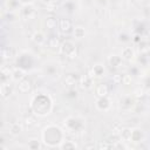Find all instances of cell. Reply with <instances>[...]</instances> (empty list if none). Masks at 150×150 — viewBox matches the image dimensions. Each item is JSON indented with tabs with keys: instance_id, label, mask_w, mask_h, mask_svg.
I'll return each instance as SVG.
<instances>
[{
	"instance_id": "2e32d148",
	"label": "cell",
	"mask_w": 150,
	"mask_h": 150,
	"mask_svg": "<svg viewBox=\"0 0 150 150\" xmlns=\"http://www.w3.org/2000/svg\"><path fill=\"white\" fill-rule=\"evenodd\" d=\"M143 139V132L139 129H132L131 130V142L139 143Z\"/></svg>"
},
{
	"instance_id": "836d02e7",
	"label": "cell",
	"mask_w": 150,
	"mask_h": 150,
	"mask_svg": "<svg viewBox=\"0 0 150 150\" xmlns=\"http://www.w3.org/2000/svg\"><path fill=\"white\" fill-rule=\"evenodd\" d=\"M105 142H107V143H100V144H98V148H100V149H109V148H112V145H111L108 141H105Z\"/></svg>"
},
{
	"instance_id": "9a60e30c",
	"label": "cell",
	"mask_w": 150,
	"mask_h": 150,
	"mask_svg": "<svg viewBox=\"0 0 150 150\" xmlns=\"http://www.w3.org/2000/svg\"><path fill=\"white\" fill-rule=\"evenodd\" d=\"M63 83H64V86H66L68 89L74 88V86L76 84V76H74L73 74H68V75L64 77Z\"/></svg>"
},
{
	"instance_id": "ba28073f",
	"label": "cell",
	"mask_w": 150,
	"mask_h": 150,
	"mask_svg": "<svg viewBox=\"0 0 150 150\" xmlns=\"http://www.w3.org/2000/svg\"><path fill=\"white\" fill-rule=\"evenodd\" d=\"M12 77H13L14 81L20 82L21 80H23V79L26 77V71H25V69L21 68V67L14 68V69H13V73H12Z\"/></svg>"
},
{
	"instance_id": "7a4b0ae2",
	"label": "cell",
	"mask_w": 150,
	"mask_h": 150,
	"mask_svg": "<svg viewBox=\"0 0 150 150\" xmlns=\"http://www.w3.org/2000/svg\"><path fill=\"white\" fill-rule=\"evenodd\" d=\"M42 139L49 146L60 145L63 142V131L56 125H48L42 131Z\"/></svg>"
},
{
	"instance_id": "4dcf8cb0",
	"label": "cell",
	"mask_w": 150,
	"mask_h": 150,
	"mask_svg": "<svg viewBox=\"0 0 150 150\" xmlns=\"http://www.w3.org/2000/svg\"><path fill=\"white\" fill-rule=\"evenodd\" d=\"M131 81H132L131 75H129V74H124V75H122V83H123V84H125V86L131 84Z\"/></svg>"
},
{
	"instance_id": "484cf974",
	"label": "cell",
	"mask_w": 150,
	"mask_h": 150,
	"mask_svg": "<svg viewBox=\"0 0 150 150\" xmlns=\"http://www.w3.org/2000/svg\"><path fill=\"white\" fill-rule=\"evenodd\" d=\"M47 43H48V46H49L50 48H57V47H59V40H57V38H55V36H50V38L47 40Z\"/></svg>"
},
{
	"instance_id": "ffe728a7",
	"label": "cell",
	"mask_w": 150,
	"mask_h": 150,
	"mask_svg": "<svg viewBox=\"0 0 150 150\" xmlns=\"http://www.w3.org/2000/svg\"><path fill=\"white\" fill-rule=\"evenodd\" d=\"M121 139L124 142H131V129L129 128H123L121 132Z\"/></svg>"
},
{
	"instance_id": "5bb4252c",
	"label": "cell",
	"mask_w": 150,
	"mask_h": 150,
	"mask_svg": "<svg viewBox=\"0 0 150 150\" xmlns=\"http://www.w3.org/2000/svg\"><path fill=\"white\" fill-rule=\"evenodd\" d=\"M12 73H13V70H12L8 66L4 64V66L1 67V81H2V82H6V81L12 76Z\"/></svg>"
},
{
	"instance_id": "4316f807",
	"label": "cell",
	"mask_w": 150,
	"mask_h": 150,
	"mask_svg": "<svg viewBox=\"0 0 150 150\" xmlns=\"http://www.w3.org/2000/svg\"><path fill=\"white\" fill-rule=\"evenodd\" d=\"M23 124H25L26 127H32V125H34V124H35V117L32 116V115L26 116L25 120H23Z\"/></svg>"
},
{
	"instance_id": "e0dca14e",
	"label": "cell",
	"mask_w": 150,
	"mask_h": 150,
	"mask_svg": "<svg viewBox=\"0 0 150 150\" xmlns=\"http://www.w3.org/2000/svg\"><path fill=\"white\" fill-rule=\"evenodd\" d=\"M108 62H109V64L111 67L118 68L121 66V63H122V57L118 56V55H110L109 59H108Z\"/></svg>"
},
{
	"instance_id": "83f0119b",
	"label": "cell",
	"mask_w": 150,
	"mask_h": 150,
	"mask_svg": "<svg viewBox=\"0 0 150 150\" xmlns=\"http://www.w3.org/2000/svg\"><path fill=\"white\" fill-rule=\"evenodd\" d=\"M28 148L29 149H41V148H43V145H41L38 139H30L28 142Z\"/></svg>"
},
{
	"instance_id": "f1b7e54d",
	"label": "cell",
	"mask_w": 150,
	"mask_h": 150,
	"mask_svg": "<svg viewBox=\"0 0 150 150\" xmlns=\"http://www.w3.org/2000/svg\"><path fill=\"white\" fill-rule=\"evenodd\" d=\"M84 34H86V32H84V29L82 27H75V29H74V36L75 38L82 39L84 36Z\"/></svg>"
},
{
	"instance_id": "8d00e7d4",
	"label": "cell",
	"mask_w": 150,
	"mask_h": 150,
	"mask_svg": "<svg viewBox=\"0 0 150 150\" xmlns=\"http://www.w3.org/2000/svg\"><path fill=\"white\" fill-rule=\"evenodd\" d=\"M149 54H150V46H149Z\"/></svg>"
},
{
	"instance_id": "d590c367",
	"label": "cell",
	"mask_w": 150,
	"mask_h": 150,
	"mask_svg": "<svg viewBox=\"0 0 150 150\" xmlns=\"http://www.w3.org/2000/svg\"><path fill=\"white\" fill-rule=\"evenodd\" d=\"M145 87L150 88V77H148V79H146V81H145Z\"/></svg>"
},
{
	"instance_id": "277c9868",
	"label": "cell",
	"mask_w": 150,
	"mask_h": 150,
	"mask_svg": "<svg viewBox=\"0 0 150 150\" xmlns=\"http://www.w3.org/2000/svg\"><path fill=\"white\" fill-rule=\"evenodd\" d=\"M59 48H60V53L63 54L69 60H74L77 56V53H79L77 48L71 41H63Z\"/></svg>"
},
{
	"instance_id": "cb8c5ba5",
	"label": "cell",
	"mask_w": 150,
	"mask_h": 150,
	"mask_svg": "<svg viewBox=\"0 0 150 150\" xmlns=\"http://www.w3.org/2000/svg\"><path fill=\"white\" fill-rule=\"evenodd\" d=\"M59 146L61 149H75L77 145L74 142H71V141H63Z\"/></svg>"
},
{
	"instance_id": "30bf717a",
	"label": "cell",
	"mask_w": 150,
	"mask_h": 150,
	"mask_svg": "<svg viewBox=\"0 0 150 150\" xmlns=\"http://www.w3.org/2000/svg\"><path fill=\"white\" fill-rule=\"evenodd\" d=\"M71 21L69 19H61L60 22H59V27H60V30L62 33H69L70 29H71Z\"/></svg>"
},
{
	"instance_id": "44dd1931",
	"label": "cell",
	"mask_w": 150,
	"mask_h": 150,
	"mask_svg": "<svg viewBox=\"0 0 150 150\" xmlns=\"http://www.w3.org/2000/svg\"><path fill=\"white\" fill-rule=\"evenodd\" d=\"M1 54H2V60L6 61V60H8V59H11L13 56L14 50L11 47H4L2 50H1Z\"/></svg>"
},
{
	"instance_id": "9c48e42d",
	"label": "cell",
	"mask_w": 150,
	"mask_h": 150,
	"mask_svg": "<svg viewBox=\"0 0 150 150\" xmlns=\"http://www.w3.org/2000/svg\"><path fill=\"white\" fill-rule=\"evenodd\" d=\"M30 88H32V81L26 77L23 80H21L18 84V89L20 93H28L30 90Z\"/></svg>"
},
{
	"instance_id": "8992f818",
	"label": "cell",
	"mask_w": 150,
	"mask_h": 150,
	"mask_svg": "<svg viewBox=\"0 0 150 150\" xmlns=\"http://www.w3.org/2000/svg\"><path fill=\"white\" fill-rule=\"evenodd\" d=\"M110 105H111V103H110V100L108 98V96H105V97H98L97 101H96V108L98 110H101V111L109 110L110 109Z\"/></svg>"
},
{
	"instance_id": "d6986e66",
	"label": "cell",
	"mask_w": 150,
	"mask_h": 150,
	"mask_svg": "<svg viewBox=\"0 0 150 150\" xmlns=\"http://www.w3.org/2000/svg\"><path fill=\"white\" fill-rule=\"evenodd\" d=\"M132 105H134V100H132L130 96H127V97H124V98L121 101V107H122V109H124V110L131 109Z\"/></svg>"
},
{
	"instance_id": "8fae6325",
	"label": "cell",
	"mask_w": 150,
	"mask_h": 150,
	"mask_svg": "<svg viewBox=\"0 0 150 150\" xmlns=\"http://www.w3.org/2000/svg\"><path fill=\"white\" fill-rule=\"evenodd\" d=\"M108 93H109L108 86L104 83H100L95 89V94L97 97H105V96H108Z\"/></svg>"
},
{
	"instance_id": "d6a6232c",
	"label": "cell",
	"mask_w": 150,
	"mask_h": 150,
	"mask_svg": "<svg viewBox=\"0 0 150 150\" xmlns=\"http://www.w3.org/2000/svg\"><path fill=\"white\" fill-rule=\"evenodd\" d=\"M112 82H114L115 84L122 83V75H120V74H114V75H112Z\"/></svg>"
},
{
	"instance_id": "5b68a950",
	"label": "cell",
	"mask_w": 150,
	"mask_h": 150,
	"mask_svg": "<svg viewBox=\"0 0 150 150\" xmlns=\"http://www.w3.org/2000/svg\"><path fill=\"white\" fill-rule=\"evenodd\" d=\"M21 16L23 19H34L36 16V9L30 4L23 5L22 9H21Z\"/></svg>"
},
{
	"instance_id": "f546056e",
	"label": "cell",
	"mask_w": 150,
	"mask_h": 150,
	"mask_svg": "<svg viewBox=\"0 0 150 150\" xmlns=\"http://www.w3.org/2000/svg\"><path fill=\"white\" fill-rule=\"evenodd\" d=\"M144 95H145V93H144V90H143L142 88H137V89H135V91H134V97H135V98H143Z\"/></svg>"
},
{
	"instance_id": "603a6c76",
	"label": "cell",
	"mask_w": 150,
	"mask_h": 150,
	"mask_svg": "<svg viewBox=\"0 0 150 150\" xmlns=\"http://www.w3.org/2000/svg\"><path fill=\"white\" fill-rule=\"evenodd\" d=\"M91 70H93V73H94V75H95V77H96V76H97V77L102 76L103 73H104L103 66H101V64H95V66L91 68Z\"/></svg>"
},
{
	"instance_id": "d4e9b609",
	"label": "cell",
	"mask_w": 150,
	"mask_h": 150,
	"mask_svg": "<svg viewBox=\"0 0 150 150\" xmlns=\"http://www.w3.org/2000/svg\"><path fill=\"white\" fill-rule=\"evenodd\" d=\"M46 25H47L48 28L53 29V28L56 27V25H57V20H56L54 16H49V18H47V20H46Z\"/></svg>"
},
{
	"instance_id": "1f68e13d",
	"label": "cell",
	"mask_w": 150,
	"mask_h": 150,
	"mask_svg": "<svg viewBox=\"0 0 150 150\" xmlns=\"http://www.w3.org/2000/svg\"><path fill=\"white\" fill-rule=\"evenodd\" d=\"M122 129H123V128H121L118 124H115V125L112 127L111 134H112V135H115V136H120V135H121V132H122Z\"/></svg>"
},
{
	"instance_id": "ac0fdd59",
	"label": "cell",
	"mask_w": 150,
	"mask_h": 150,
	"mask_svg": "<svg viewBox=\"0 0 150 150\" xmlns=\"http://www.w3.org/2000/svg\"><path fill=\"white\" fill-rule=\"evenodd\" d=\"M135 56V52L131 47H124L122 50V57L127 61H130L132 57Z\"/></svg>"
},
{
	"instance_id": "52a82bcc",
	"label": "cell",
	"mask_w": 150,
	"mask_h": 150,
	"mask_svg": "<svg viewBox=\"0 0 150 150\" xmlns=\"http://www.w3.org/2000/svg\"><path fill=\"white\" fill-rule=\"evenodd\" d=\"M93 77H90L88 74H84V75H82L81 77H80V80H79V84H80V88L81 89H89V88H91V86H93Z\"/></svg>"
},
{
	"instance_id": "7402d4cb",
	"label": "cell",
	"mask_w": 150,
	"mask_h": 150,
	"mask_svg": "<svg viewBox=\"0 0 150 150\" xmlns=\"http://www.w3.org/2000/svg\"><path fill=\"white\" fill-rule=\"evenodd\" d=\"M21 131H22V127H21V124L14 122V123H12V124L9 125V134L16 136V135H19Z\"/></svg>"
},
{
	"instance_id": "3957f363",
	"label": "cell",
	"mask_w": 150,
	"mask_h": 150,
	"mask_svg": "<svg viewBox=\"0 0 150 150\" xmlns=\"http://www.w3.org/2000/svg\"><path fill=\"white\" fill-rule=\"evenodd\" d=\"M63 127L69 134H75V132L81 131L84 124H83V121L79 120L77 117H68L67 120H64Z\"/></svg>"
},
{
	"instance_id": "7c38bea8",
	"label": "cell",
	"mask_w": 150,
	"mask_h": 150,
	"mask_svg": "<svg viewBox=\"0 0 150 150\" xmlns=\"http://www.w3.org/2000/svg\"><path fill=\"white\" fill-rule=\"evenodd\" d=\"M32 40H33L36 45L41 46V45H43V43L46 42V36H45V34H43L41 30H36V32L32 35Z\"/></svg>"
},
{
	"instance_id": "e575fe53",
	"label": "cell",
	"mask_w": 150,
	"mask_h": 150,
	"mask_svg": "<svg viewBox=\"0 0 150 150\" xmlns=\"http://www.w3.org/2000/svg\"><path fill=\"white\" fill-rule=\"evenodd\" d=\"M33 0H19V2H22L23 5H27V4H30Z\"/></svg>"
},
{
	"instance_id": "4fadbf2b",
	"label": "cell",
	"mask_w": 150,
	"mask_h": 150,
	"mask_svg": "<svg viewBox=\"0 0 150 150\" xmlns=\"http://www.w3.org/2000/svg\"><path fill=\"white\" fill-rule=\"evenodd\" d=\"M0 94L4 98L8 97L11 94H12V86L7 82H2L1 86H0Z\"/></svg>"
},
{
	"instance_id": "6da1fadb",
	"label": "cell",
	"mask_w": 150,
	"mask_h": 150,
	"mask_svg": "<svg viewBox=\"0 0 150 150\" xmlns=\"http://www.w3.org/2000/svg\"><path fill=\"white\" fill-rule=\"evenodd\" d=\"M30 108L34 114L39 116H46L52 111V100L48 95L39 94L32 98Z\"/></svg>"
}]
</instances>
